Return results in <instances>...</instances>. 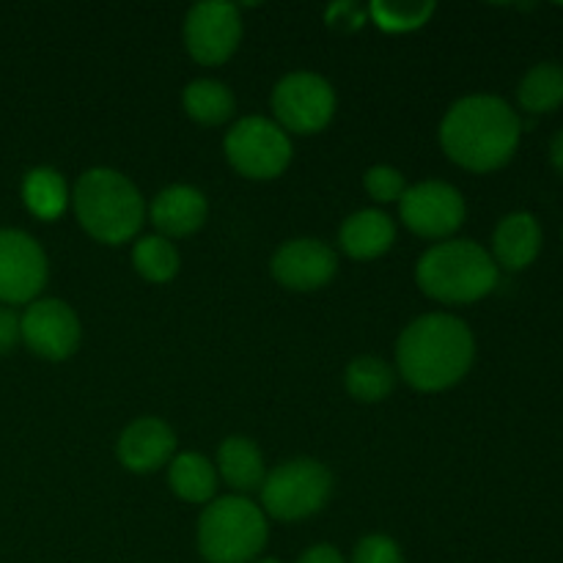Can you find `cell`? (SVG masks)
<instances>
[{
  "instance_id": "obj_1",
  "label": "cell",
  "mask_w": 563,
  "mask_h": 563,
  "mask_svg": "<svg viewBox=\"0 0 563 563\" xmlns=\"http://www.w3.org/2000/svg\"><path fill=\"white\" fill-rule=\"evenodd\" d=\"M520 115L500 97L476 93L465 97L445 113L440 124V143L456 165L467 170L500 168L511 159L520 143Z\"/></svg>"
},
{
  "instance_id": "obj_2",
  "label": "cell",
  "mask_w": 563,
  "mask_h": 563,
  "mask_svg": "<svg viewBox=\"0 0 563 563\" xmlns=\"http://www.w3.org/2000/svg\"><path fill=\"white\" fill-rule=\"evenodd\" d=\"M476 341L471 328L451 313H427L407 324L396 344L399 372L416 390H445L473 366Z\"/></svg>"
},
{
  "instance_id": "obj_3",
  "label": "cell",
  "mask_w": 563,
  "mask_h": 563,
  "mask_svg": "<svg viewBox=\"0 0 563 563\" xmlns=\"http://www.w3.org/2000/svg\"><path fill=\"white\" fill-rule=\"evenodd\" d=\"M82 229L104 245H121L141 231L146 203L137 187L113 168H91L71 192Z\"/></svg>"
},
{
  "instance_id": "obj_4",
  "label": "cell",
  "mask_w": 563,
  "mask_h": 563,
  "mask_svg": "<svg viewBox=\"0 0 563 563\" xmlns=\"http://www.w3.org/2000/svg\"><path fill=\"white\" fill-rule=\"evenodd\" d=\"M416 278L432 300L476 302L498 286V264L478 242L449 240L423 253Z\"/></svg>"
},
{
  "instance_id": "obj_5",
  "label": "cell",
  "mask_w": 563,
  "mask_h": 563,
  "mask_svg": "<svg viewBox=\"0 0 563 563\" xmlns=\"http://www.w3.org/2000/svg\"><path fill=\"white\" fill-rule=\"evenodd\" d=\"M267 544V520L253 500L229 495L203 509L198 550L207 563H251Z\"/></svg>"
},
{
  "instance_id": "obj_6",
  "label": "cell",
  "mask_w": 563,
  "mask_h": 563,
  "mask_svg": "<svg viewBox=\"0 0 563 563\" xmlns=\"http://www.w3.org/2000/svg\"><path fill=\"white\" fill-rule=\"evenodd\" d=\"M333 476L317 460H289L275 467L262 484V506L269 517L284 522L306 520L328 504Z\"/></svg>"
},
{
  "instance_id": "obj_7",
  "label": "cell",
  "mask_w": 563,
  "mask_h": 563,
  "mask_svg": "<svg viewBox=\"0 0 563 563\" xmlns=\"http://www.w3.org/2000/svg\"><path fill=\"white\" fill-rule=\"evenodd\" d=\"M225 157L247 179H275L291 163V141L278 121L245 115L225 135Z\"/></svg>"
},
{
  "instance_id": "obj_8",
  "label": "cell",
  "mask_w": 563,
  "mask_h": 563,
  "mask_svg": "<svg viewBox=\"0 0 563 563\" xmlns=\"http://www.w3.org/2000/svg\"><path fill=\"white\" fill-rule=\"evenodd\" d=\"M273 110L284 132H322L335 113L333 86L313 71H291L275 86Z\"/></svg>"
},
{
  "instance_id": "obj_9",
  "label": "cell",
  "mask_w": 563,
  "mask_h": 563,
  "mask_svg": "<svg viewBox=\"0 0 563 563\" xmlns=\"http://www.w3.org/2000/svg\"><path fill=\"white\" fill-rule=\"evenodd\" d=\"M47 284V256L31 234L0 229V302L31 306Z\"/></svg>"
},
{
  "instance_id": "obj_10",
  "label": "cell",
  "mask_w": 563,
  "mask_h": 563,
  "mask_svg": "<svg viewBox=\"0 0 563 563\" xmlns=\"http://www.w3.org/2000/svg\"><path fill=\"white\" fill-rule=\"evenodd\" d=\"M242 38V16L236 5L207 0L187 11V53L203 66H218L236 53Z\"/></svg>"
},
{
  "instance_id": "obj_11",
  "label": "cell",
  "mask_w": 563,
  "mask_h": 563,
  "mask_svg": "<svg viewBox=\"0 0 563 563\" xmlns=\"http://www.w3.org/2000/svg\"><path fill=\"white\" fill-rule=\"evenodd\" d=\"M399 214L418 236L443 240L465 223V198L445 181H421L399 198Z\"/></svg>"
},
{
  "instance_id": "obj_12",
  "label": "cell",
  "mask_w": 563,
  "mask_h": 563,
  "mask_svg": "<svg viewBox=\"0 0 563 563\" xmlns=\"http://www.w3.org/2000/svg\"><path fill=\"white\" fill-rule=\"evenodd\" d=\"M80 319L64 300H33L20 317V339L47 361H66L80 346Z\"/></svg>"
},
{
  "instance_id": "obj_13",
  "label": "cell",
  "mask_w": 563,
  "mask_h": 563,
  "mask_svg": "<svg viewBox=\"0 0 563 563\" xmlns=\"http://www.w3.org/2000/svg\"><path fill=\"white\" fill-rule=\"evenodd\" d=\"M339 269L333 247L319 240H289L273 256V275L280 286L291 291L322 289Z\"/></svg>"
},
{
  "instance_id": "obj_14",
  "label": "cell",
  "mask_w": 563,
  "mask_h": 563,
  "mask_svg": "<svg viewBox=\"0 0 563 563\" xmlns=\"http://www.w3.org/2000/svg\"><path fill=\"white\" fill-rule=\"evenodd\" d=\"M176 449V434L159 418H137L121 432L119 462L132 473L159 471Z\"/></svg>"
},
{
  "instance_id": "obj_15",
  "label": "cell",
  "mask_w": 563,
  "mask_h": 563,
  "mask_svg": "<svg viewBox=\"0 0 563 563\" xmlns=\"http://www.w3.org/2000/svg\"><path fill=\"white\" fill-rule=\"evenodd\" d=\"M148 214H152V223L157 225L159 236H165V240H170V236H190L207 220L209 203L203 192L196 190V187L174 185L157 192Z\"/></svg>"
},
{
  "instance_id": "obj_16",
  "label": "cell",
  "mask_w": 563,
  "mask_h": 563,
  "mask_svg": "<svg viewBox=\"0 0 563 563\" xmlns=\"http://www.w3.org/2000/svg\"><path fill=\"white\" fill-rule=\"evenodd\" d=\"M539 251H542V229L533 214L511 212L500 220L493 236L495 264L517 273L537 262Z\"/></svg>"
},
{
  "instance_id": "obj_17",
  "label": "cell",
  "mask_w": 563,
  "mask_h": 563,
  "mask_svg": "<svg viewBox=\"0 0 563 563\" xmlns=\"http://www.w3.org/2000/svg\"><path fill=\"white\" fill-rule=\"evenodd\" d=\"M396 240V225L379 209H361L344 220L339 231V242L346 256L352 258H377L390 251Z\"/></svg>"
},
{
  "instance_id": "obj_18",
  "label": "cell",
  "mask_w": 563,
  "mask_h": 563,
  "mask_svg": "<svg viewBox=\"0 0 563 563\" xmlns=\"http://www.w3.org/2000/svg\"><path fill=\"white\" fill-rule=\"evenodd\" d=\"M218 467L220 476L225 478V484L234 487L236 493L262 489L264 478H267L262 451H258V445L247 438H225L218 451Z\"/></svg>"
},
{
  "instance_id": "obj_19",
  "label": "cell",
  "mask_w": 563,
  "mask_h": 563,
  "mask_svg": "<svg viewBox=\"0 0 563 563\" xmlns=\"http://www.w3.org/2000/svg\"><path fill=\"white\" fill-rule=\"evenodd\" d=\"M168 484L187 504H209L214 498V489H218V473L207 456L187 451L170 462Z\"/></svg>"
},
{
  "instance_id": "obj_20",
  "label": "cell",
  "mask_w": 563,
  "mask_h": 563,
  "mask_svg": "<svg viewBox=\"0 0 563 563\" xmlns=\"http://www.w3.org/2000/svg\"><path fill=\"white\" fill-rule=\"evenodd\" d=\"M22 201L36 218L55 220L69 203L64 176L55 168H33L22 179Z\"/></svg>"
},
{
  "instance_id": "obj_21",
  "label": "cell",
  "mask_w": 563,
  "mask_h": 563,
  "mask_svg": "<svg viewBox=\"0 0 563 563\" xmlns=\"http://www.w3.org/2000/svg\"><path fill=\"white\" fill-rule=\"evenodd\" d=\"M185 110L192 121L218 126L234 113V93L218 80H192L185 88Z\"/></svg>"
},
{
  "instance_id": "obj_22",
  "label": "cell",
  "mask_w": 563,
  "mask_h": 563,
  "mask_svg": "<svg viewBox=\"0 0 563 563\" xmlns=\"http://www.w3.org/2000/svg\"><path fill=\"white\" fill-rule=\"evenodd\" d=\"M522 110L528 113H550L563 104V66L561 64H539L522 77L517 88Z\"/></svg>"
},
{
  "instance_id": "obj_23",
  "label": "cell",
  "mask_w": 563,
  "mask_h": 563,
  "mask_svg": "<svg viewBox=\"0 0 563 563\" xmlns=\"http://www.w3.org/2000/svg\"><path fill=\"white\" fill-rule=\"evenodd\" d=\"M346 390L357 401H383L394 390V372L374 355H361L346 366Z\"/></svg>"
},
{
  "instance_id": "obj_24",
  "label": "cell",
  "mask_w": 563,
  "mask_h": 563,
  "mask_svg": "<svg viewBox=\"0 0 563 563\" xmlns=\"http://www.w3.org/2000/svg\"><path fill=\"white\" fill-rule=\"evenodd\" d=\"M132 264H135V269L146 280L165 284V280H170L179 273V251L174 247V242L159 234L143 236V240L135 242Z\"/></svg>"
},
{
  "instance_id": "obj_25",
  "label": "cell",
  "mask_w": 563,
  "mask_h": 563,
  "mask_svg": "<svg viewBox=\"0 0 563 563\" xmlns=\"http://www.w3.org/2000/svg\"><path fill=\"white\" fill-rule=\"evenodd\" d=\"M438 5L429 3V0H394V3H385V0H377V3L368 5V14L377 22L383 31L390 33H407L421 27L423 22H429V16L434 14Z\"/></svg>"
},
{
  "instance_id": "obj_26",
  "label": "cell",
  "mask_w": 563,
  "mask_h": 563,
  "mask_svg": "<svg viewBox=\"0 0 563 563\" xmlns=\"http://www.w3.org/2000/svg\"><path fill=\"white\" fill-rule=\"evenodd\" d=\"M363 185H366L368 196L379 203L399 201L407 190L405 176L396 168H390V165H374V168H368L366 176H363Z\"/></svg>"
},
{
  "instance_id": "obj_27",
  "label": "cell",
  "mask_w": 563,
  "mask_h": 563,
  "mask_svg": "<svg viewBox=\"0 0 563 563\" xmlns=\"http://www.w3.org/2000/svg\"><path fill=\"white\" fill-rule=\"evenodd\" d=\"M352 563H405L399 544L383 533H372L357 542L355 553H352Z\"/></svg>"
},
{
  "instance_id": "obj_28",
  "label": "cell",
  "mask_w": 563,
  "mask_h": 563,
  "mask_svg": "<svg viewBox=\"0 0 563 563\" xmlns=\"http://www.w3.org/2000/svg\"><path fill=\"white\" fill-rule=\"evenodd\" d=\"M20 341V317L9 306H0V357L9 355Z\"/></svg>"
},
{
  "instance_id": "obj_29",
  "label": "cell",
  "mask_w": 563,
  "mask_h": 563,
  "mask_svg": "<svg viewBox=\"0 0 563 563\" xmlns=\"http://www.w3.org/2000/svg\"><path fill=\"white\" fill-rule=\"evenodd\" d=\"M297 563H346V561L333 544H313V548H308L306 553L297 559Z\"/></svg>"
},
{
  "instance_id": "obj_30",
  "label": "cell",
  "mask_w": 563,
  "mask_h": 563,
  "mask_svg": "<svg viewBox=\"0 0 563 563\" xmlns=\"http://www.w3.org/2000/svg\"><path fill=\"white\" fill-rule=\"evenodd\" d=\"M550 163H553V168L563 176V130L553 137V143H550Z\"/></svg>"
},
{
  "instance_id": "obj_31",
  "label": "cell",
  "mask_w": 563,
  "mask_h": 563,
  "mask_svg": "<svg viewBox=\"0 0 563 563\" xmlns=\"http://www.w3.org/2000/svg\"><path fill=\"white\" fill-rule=\"evenodd\" d=\"M256 563H280V561H275V559H262V561H256Z\"/></svg>"
}]
</instances>
